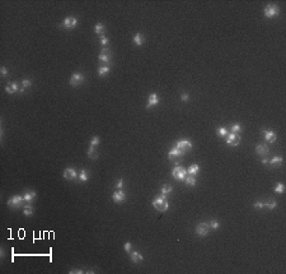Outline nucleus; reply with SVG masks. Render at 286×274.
Segmentation results:
<instances>
[{
  "label": "nucleus",
  "instance_id": "nucleus-1",
  "mask_svg": "<svg viewBox=\"0 0 286 274\" xmlns=\"http://www.w3.org/2000/svg\"><path fill=\"white\" fill-rule=\"evenodd\" d=\"M153 205H154V208L156 209V210H159V212L168 210L169 204H168L167 196L163 195V194H162V195H159V196H156V198L153 200Z\"/></svg>",
  "mask_w": 286,
  "mask_h": 274
},
{
  "label": "nucleus",
  "instance_id": "nucleus-2",
  "mask_svg": "<svg viewBox=\"0 0 286 274\" xmlns=\"http://www.w3.org/2000/svg\"><path fill=\"white\" fill-rule=\"evenodd\" d=\"M24 202H26V200H24V198L23 196H20V195L12 196V198L8 200V207L10 209H18V208L23 207Z\"/></svg>",
  "mask_w": 286,
  "mask_h": 274
},
{
  "label": "nucleus",
  "instance_id": "nucleus-3",
  "mask_svg": "<svg viewBox=\"0 0 286 274\" xmlns=\"http://www.w3.org/2000/svg\"><path fill=\"white\" fill-rule=\"evenodd\" d=\"M186 175H187V170L184 167H182V166H174L173 171H172V176L178 181L184 180V178H186Z\"/></svg>",
  "mask_w": 286,
  "mask_h": 274
},
{
  "label": "nucleus",
  "instance_id": "nucleus-4",
  "mask_svg": "<svg viewBox=\"0 0 286 274\" xmlns=\"http://www.w3.org/2000/svg\"><path fill=\"white\" fill-rule=\"evenodd\" d=\"M280 13V9L277 5H267L264 8V17L266 18H273V17H277Z\"/></svg>",
  "mask_w": 286,
  "mask_h": 274
},
{
  "label": "nucleus",
  "instance_id": "nucleus-5",
  "mask_svg": "<svg viewBox=\"0 0 286 274\" xmlns=\"http://www.w3.org/2000/svg\"><path fill=\"white\" fill-rule=\"evenodd\" d=\"M176 148L179 149L183 154H186L187 152H190V150L192 149V144H191V141H188V140H178Z\"/></svg>",
  "mask_w": 286,
  "mask_h": 274
},
{
  "label": "nucleus",
  "instance_id": "nucleus-6",
  "mask_svg": "<svg viewBox=\"0 0 286 274\" xmlns=\"http://www.w3.org/2000/svg\"><path fill=\"white\" fill-rule=\"evenodd\" d=\"M84 75L82 74V73H75V74L71 75V78H70V85L71 87H78V85H80L82 83H84Z\"/></svg>",
  "mask_w": 286,
  "mask_h": 274
},
{
  "label": "nucleus",
  "instance_id": "nucleus-7",
  "mask_svg": "<svg viewBox=\"0 0 286 274\" xmlns=\"http://www.w3.org/2000/svg\"><path fill=\"white\" fill-rule=\"evenodd\" d=\"M226 143L229 146H238L240 143V135L238 133H230L226 135Z\"/></svg>",
  "mask_w": 286,
  "mask_h": 274
},
{
  "label": "nucleus",
  "instance_id": "nucleus-8",
  "mask_svg": "<svg viewBox=\"0 0 286 274\" xmlns=\"http://www.w3.org/2000/svg\"><path fill=\"white\" fill-rule=\"evenodd\" d=\"M209 231H210L209 223H200L198 226L196 227V232H197V235L201 236V237H205L209 233Z\"/></svg>",
  "mask_w": 286,
  "mask_h": 274
},
{
  "label": "nucleus",
  "instance_id": "nucleus-9",
  "mask_svg": "<svg viewBox=\"0 0 286 274\" xmlns=\"http://www.w3.org/2000/svg\"><path fill=\"white\" fill-rule=\"evenodd\" d=\"M99 60L102 61L104 65L108 66V64L111 63V51L108 49H103L102 52L99 54Z\"/></svg>",
  "mask_w": 286,
  "mask_h": 274
},
{
  "label": "nucleus",
  "instance_id": "nucleus-10",
  "mask_svg": "<svg viewBox=\"0 0 286 274\" xmlns=\"http://www.w3.org/2000/svg\"><path fill=\"white\" fill-rule=\"evenodd\" d=\"M112 199H113V202L115 203H122V202H125L126 200V194L122 191L121 189H117L115 193H113Z\"/></svg>",
  "mask_w": 286,
  "mask_h": 274
},
{
  "label": "nucleus",
  "instance_id": "nucleus-11",
  "mask_svg": "<svg viewBox=\"0 0 286 274\" xmlns=\"http://www.w3.org/2000/svg\"><path fill=\"white\" fill-rule=\"evenodd\" d=\"M76 24H78V19L74 17H67L65 18V20H64L62 26L65 27V28H75Z\"/></svg>",
  "mask_w": 286,
  "mask_h": 274
},
{
  "label": "nucleus",
  "instance_id": "nucleus-12",
  "mask_svg": "<svg viewBox=\"0 0 286 274\" xmlns=\"http://www.w3.org/2000/svg\"><path fill=\"white\" fill-rule=\"evenodd\" d=\"M256 152H257L258 156L266 157L267 154H268V147H267L266 144H258V146L256 147Z\"/></svg>",
  "mask_w": 286,
  "mask_h": 274
},
{
  "label": "nucleus",
  "instance_id": "nucleus-13",
  "mask_svg": "<svg viewBox=\"0 0 286 274\" xmlns=\"http://www.w3.org/2000/svg\"><path fill=\"white\" fill-rule=\"evenodd\" d=\"M158 103H159V98H158V96H156L155 93H151V94L149 96V98H147L146 109H150V107H153V106H156Z\"/></svg>",
  "mask_w": 286,
  "mask_h": 274
},
{
  "label": "nucleus",
  "instance_id": "nucleus-14",
  "mask_svg": "<svg viewBox=\"0 0 286 274\" xmlns=\"http://www.w3.org/2000/svg\"><path fill=\"white\" fill-rule=\"evenodd\" d=\"M263 135H264V139L270 143H273L276 139H277V135L273 133L272 130H263Z\"/></svg>",
  "mask_w": 286,
  "mask_h": 274
},
{
  "label": "nucleus",
  "instance_id": "nucleus-15",
  "mask_svg": "<svg viewBox=\"0 0 286 274\" xmlns=\"http://www.w3.org/2000/svg\"><path fill=\"white\" fill-rule=\"evenodd\" d=\"M64 177L66 178V180H74V178H76V172L74 168L71 167H67L65 171H64Z\"/></svg>",
  "mask_w": 286,
  "mask_h": 274
},
{
  "label": "nucleus",
  "instance_id": "nucleus-16",
  "mask_svg": "<svg viewBox=\"0 0 286 274\" xmlns=\"http://www.w3.org/2000/svg\"><path fill=\"white\" fill-rule=\"evenodd\" d=\"M36 191H26V194L23 195V198H24V200H26V203H32L33 200L36 199Z\"/></svg>",
  "mask_w": 286,
  "mask_h": 274
},
{
  "label": "nucleus",
  "instance_id": "nucleus-17",
  "mask_svg": "<svg viewBox=\"0 0 286 274\" xmlns=\"http://www.w3.org/2000/svg\"><path fill=\"white\" fill-rule=\"evenodd\" d=\"M5 91H7V93L12 94V93H15V92L18 91V84L15 82L13 83H8L7 87H5Z\"/></svg>",
  "mask_w": 286,
  "mask_h": 274
},
{
  "label": "nucleus",
  "instance_id": "nucleus-18",
  "mask_svg": "<svg viewBox=\"0 0 286 274\" xmlns=\"http://www.w3.org/2000/svg\"><path fill=\"white\" fill-rule=\"evenodd\" d=\"M168 156H169V158H171V159H174V158H178V157H182V156H183V153L181 152L179 149L173 148L172 150H169Z\"/></svg>",
  "mask_w": 286,
  "mask_h": 274
},
{
  "label": "nucleus",
  "instance_id": "nucleus-19",
  "mask_svg": "<svg viewBox=\"0 0 286 274\" xmlns=\"http://www.w3.org/2000/svg\"><path fill=\"white\" fill-rule=\"evenodd\" d=\"M131 260H132V263H135V264L141 263V261H143V255L137 251L131 252Z\"/></svg>",
  "mask_w": 286,
  "mask_h": 274
},
{
  "label": "nucleus",
  "instance_id": "nucleus-20",
  "mask_svg": "<svg viewBox=\"0 0 286 274\" xmlns=\"http://www.w3.org/2000/svg\"><path fill=\"white\" fill-rule=\"evenodd\" d=\"M94 32L97 33L98 36H101V37H103L104 36V26L102 23H97L94 26Z\"/></svg>",
  "mask_w": 286,
  "mask_h": 274
},
{
  "label": "nucleus",
  "instance_id": "nucleus-21",
  "mask_svg": "<svg viewBox=\"0 0 286 274\" xmlns=\"http://www.w3.org/2000/svg\"><path fill=\"white\" fill-rule=\"evenodd\" d=\"M144 41H145V37H144L141 33H136V35L134 36V42L136 46H141L144 44Z\"/></svg>",
  "mask_w": 286,
  "mask_h": 274
},
{
  "label": "nucleus",
  "instance_id": "nucleus-22",
  "mask_svg": "<svg viewBox=\"0 0 286 274\" xmlns=\"http://www.w3.org/2000/svg\"><path fill=\"white\" fill-rule=\"evenodd\" d=\"M277 207V202H275V200H268L267 203H263V209L266 208V209H273V208H276Z\"/></svg>",
  "mask_w": 286,
  "mask_h": 274
},
{
  "label": "nucleus",
  "instance_id": "nucleus-23",
  "mask_svg": "<svg viewBox=\"0 0 286 274\" xmlns=\"http://www.w3.org/2000/svg\"><path fill=\"white\" fill-rule=\"evenodd\" d=\"M108 73H109V66H107V65H102L98 69V74L101 77H106Z\"/></svg>",
  "mask_w": 286,
  "mask_h": 274
},
{
  "label": "nucleus",
  "instance_id": "nucleus-24",
  "mask_svg": "<svg viewBox=\"0 0 286 274\" xmlns=\"http://www.w3.org/2000/svg\"><path fill=\"white\" fill-rule=\"evenodd\" d=\"M198 170H200V166L198 165H191L190 167H188V170H187V174H190V175H196L198 172Z\"/></svg>",
  "mask_w": 286,
  "mask_h": 274
},
{
  "label": "nucleus",
  "instance_id": "nucleus-25",
  "mask_svg": "<svg viewBox=\"0 0 286 274\" xmlns=\"http://www.w3.org/2000/svg\"><path fill=\"white\" fill-rule=\"evenodd\" d=\"M88 157H89V158H92V159H97L98 158V153H97V150H95L94 147H90V148H89Z\"/></svg>",
  "mask_w": 286,
  "mask_h": 274
},
{
  "label": "nucleus",
  "instance_id": "nucleus-26",
  "mask_svg": "<svg viewBox=\"0 0 286 274\" xmlns=\"http://www.w3.org/2000/svg\"><path fill=\"white\" fill-rule=\"evenodd\" d=\"M270 163H271L272 166H277V165H281L282 163V157L281 156H276V157H273V158L270 161Z\"/></svg>",
  "mask_w": 286,
  "mask_h": 274
},
{
  "label": "nucleus",
  "instance_id": "nucleus-27",
  "mask_svg": "<svg viewBox=\"0 0 286 274\" xmlns=\"http://www.w3.org/2000/svg\"><path fill=\"white\" fill-rule=\"evenodd\" d=\"M184 180H186V184H187V186H195V185H196V178L193 177V176L186 177V178H184Z\"/></svg>",
  "mask_w": 286,
  "mask_h": 274
},
{
  "label": "nucleus",
  "instance_id": "nucleus-28",
  "mask_svg": "<svg viewBox=\"0 0 286 274\" xmlns=\"http://www.w3.org/2000/svg\"><path fill=\"white\" fill-rule=\"evenodd\" d=\"M79 178H80V181H83V182H85V181L88 180V172L85 170H82L80 171V175H79Z\"/></svg>",
  "mask_w": 286,
  "mask_h": 274
},
{
  "label": "nucleus",
  "instance_id": "nucleus-29",
  "mask_svg": "<svg viewBox=\"0 0 286 274\" xmlns=\"http://www.w3.org/2000/svg\"><path fill=\"white\" fill-rule=\"evenodd\" d=\"M169 193H172V186L169 185V184H167V185H164L162 187V194L163 195H167Z\"/></svg>",
  "mask_w": 286,
  "mask_h": 274
},
{
  "label": "nucleus",
  "instance_id": "nucleus-30",
  "mask_svg": "<svg viewBox=\"0 0 286 274\" xmlns=\"http://www.w3.org/2000/svg\"><path fill=\"white\" fill-rule=\"evenodd\" d=\"M23 212H24V214L26 215H32L33 213H35V210H33V208L31 207V205H26L24 209H23Z\"/></svg>",
  "mask_w": 286,
  "mask_h": 274
},
{
  "label": "nucleus",
  "instance_id": "nucleus-31",
  "mask_svg": "<svg viewBox=\"0 0 286 274\" xmlns=\"http://www.w3.org/2000/svg\"><path fill=\"white\" fill-rule=\"evenodd\" d=\"M284 190H285V186H284V184H281V182L277 184L275 187V193H277V194H282Z\"/></svg>",
  "mask_w": 286,
  "mask_h": 274
},
{
  "label": "nucleus",
  "instance_id": "nucleus-32",
  "mask_svg": "<svg viewBox=\"0 0 286 274\" xmlns=\"http://www.w3.org/2000/svg\"><path fill=\"white\" fill-rule=\"evenodd\" d=\"M209 226H210L211 230H217V228L220 227V224H219V222H217V221H211V222L209 223Z\"/></svg>",
  "mask_w": 286,
  "mask_h": 274
},
{
  "label": "nucleus",
  "instance_id": "nucleus-33",
  "mask_svg": "<svg viewBox=\"0 0 286 274\" xmlns=\"http://www.w3.org/2000/svg\"><path fill=\"white\" fill-rule=\"evenodd\" d=\"M230 129H232V133H238V131H240V125L239 124H233L232 126H230Z\"/></svg>",
  "mask_w": 286,
  "mask_h": 274
},
{
  "label": "nucleus",
  "instance_id": "nucleus-34",
  "mask_svg": "<svg viewBox=\"0 0 286 274\" xmlns=\"http://www.w3.org/2000/svg\"><path fill=\"white\" fill-rule=\"evenodd\" d=\"M217 134L220 135V137H226L228 135V130L225 128H219L217 129Z\"/></svg>",
  "mask_w": 286,
  "mask_h": 274
},
{
  "label": "nucleus",
  "instance_id": "nucleus-35",
  "mask_svg": "<svg viewBox=\"0 0 286 274\" xmlns=\"http://www.w3.org/2000/svg\"><path fill=\"white\" fill-rule=\"evenodd\" d=\"M98 144H99V137H93L90 141V147H97Z\"/></svg>",
  "mask_w": 286,
  "mask_h": 274
},
{
  "label": "nucleus",
  "instance_id": "nucleus-36",
  "mask_svg": "<svg viewBox=\"0 0 286 274\" xmlns=\"http://www.w3.org/2000/svg\"><path fill=\"white\" fill-rule=\"evenodd\" d=\"M124 249H125V251H126V252H131L132 244H131V242H126L125 246H124Z\"/></svg>",
  "mask_w": 286,
  "mask_h": 274
},
{
  "label": "nucleus",
  "instance_id": "nucleus-37",
  "mask_svg": "<svg viewBox=\"0 0 286 274\" xmlns=\"http://www.w3.org/2000/svg\"><path fill=\"white\" fill-rule=\"evenodd\" d=\"M31 84H32V82H31L29 79H24V81L22 82L23 88H28V87H31Z\"/></svg>",
  "mask_w": 286,
  "mask_h": 274
},
{
  "label": "nucleus",
  "instance_id": "nucleus-38",
  "mask_svg": "<svg viewBox=\"0 0 286 274\" xmlns=\"http://www.w3.org/2000/svg\"><path fill=\"white\" fill-rule=\"evenodd\" d=\"M253 207L256 209H258V210H261V209H263V203L262 202H257V203H254L253 204Z\"/></svg>",
  "mask_w": 286,
  "mask_h": 274
},
{
  "label": "nucleus",
  "instance_id": "nucleus-39",
  "mask_svg": "<svg viewBox=\"0 0 286 274\" xmlns=\"http://www.w3.org/2000/svg\"><path fill=\"white\" fill-rule=\"evenodd\" d=\"M101 45H102V46H107V45H108V38H107L106 36L101 37Z\"/></svg>",
  "mask_w": 286,
  "mask_h": 274
},
{
  "label": "nucleus",
  "instance_id": "nucleus-40",
  "mask_svg": "<svg viewBox=\"0 0 286 274\" xmlns=\"http://www.w3.org/2000/svg\"><path fill=\"white\" fill-rule=\"evenodd\" d=\"M181 100H182V101H184V102H187V101L190 100V96H188V93H182V96H181Z\"/></svg>",
  "mask_w": 286,
  "mask_h": 274
},
{
  "label": "nucleus",
  "instance_id": "nucleus-41",
  "mask_svg": "<svg viewBox=\"0 0 286 274\" xmlns=\"http://www.w3.org/2000/svg\"><path fill=\"white\" fill-rule=\"evenodd\" d=\"M0 72H1V75H3V77H7V75H8V69H7L5 66H1Z\"/></svg>",
  "mask_w": 286,
  "mask_h": 274
},
{
  "label": "nucleus",
  "instance_id": "nucleus-42",
  "mask_svg": "<svg viewBox=\"0 0 286 274\" xmlns=\"http://www.w3.org/2000/svg\"><path fill=\"white\" fill-rule=\"evenodd\" d=\"M122 186H124V178H120L117 182V189H122Z\"/></svg>",
  "mask_w": 286,
  "mask_h": 274
},
{
  "label": "nucleus",
  "instance_id": "nucleus-43",
  "mask_svg": "<svg viewBox=\"0 0 286 274\" xmlns=\"http://www.w3.org/2000/svg\"><path fill=\"white\" fill-rule=\"evenodd\" d=\"M70 273H83V270H80V269H74V270H70Z\"/></svg>",
  "mask_w": 286,
  "mask_h": 274
},
{
  "label": "nucleus",
  "instance_id": "nucleus-44",
  "mask_svg": "<svg viewBox=\"0 0 286 274\" xmlns=\"http://www.w3.org/2000/svg\"><path fill=\"white\" fill-rule=\"evenodd\" d=\"M267 162H268V161H267V159H266V158H263V159H262V163H263V165H266V163H267Z\"/></svg>",
  "mask_w": 286,
  "mask_h": 274
}]
</instances>
